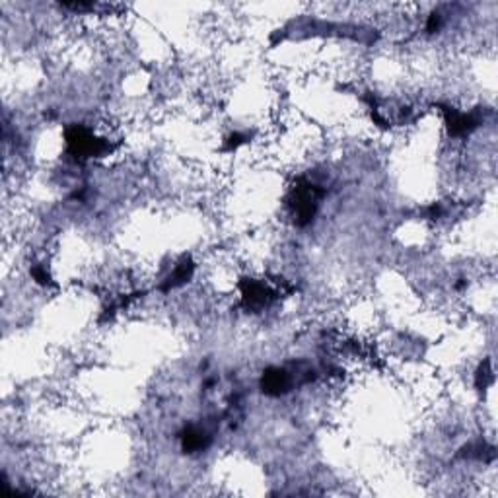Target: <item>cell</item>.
Returning <instances> with one entry per match:
<instances>
[{
	"label": "cell",
	"mask_w": 498,
	"mask_h": 498,
	"mask_svg": "<svg viewBox=\"0 0 498 498\" xmlns=\"http://www.w3.org/2000/svg\"><path fill=\"white\" fill-rule=\"evenodd\" d=\"M288 384H290L288 374H286L284 370L279 368L267 370V372L263 374V381H261L263 391L269 393V395H281L282 391L288 388Z\"/></svg>",
	"instance_id": "1"
}]
</instances>
